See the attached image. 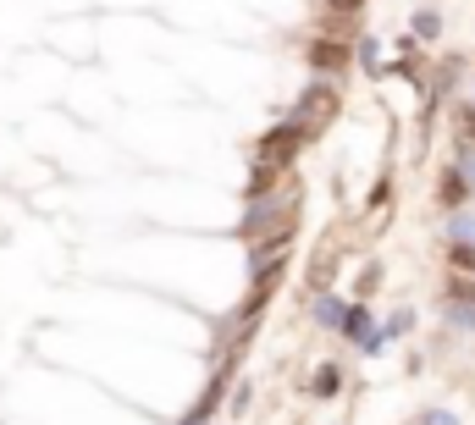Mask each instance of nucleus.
Returning <instances> with one entry per match:
<instances>
[{
  "instance_id": "4468645a",
  "label": "nucleus",
  "mask_w": 475,
  "mask_h": 425,
  "mask_svg": "<svg viewBox=\"0 0 475 425\" xmlns=\"http://www.w3.org/2000/svg\"><path fill=\"white\" fill-rule=\"evenodd\" d=\"M442 254H448V265H453V271L475 276V243H442Z\"/></svg>"
},
{
  "instance_id": "f03ea898",
  "label": "nucleus",
  "mask_w": 475,
  "mask_h": 425,
  "mask_svg": "<svg viewBox=\"0 0 475 425\" xmlns=\"http://www.w3.org/2000/svg\"><path fill=\"white\" fill-rule=\"evenodd\" d=\"M293 204H299V193H260V199H249L243 222H238V238H265L277 227H293Z\"/></svg>"
},
{
  "instance_id": "ddd939ff",
  "label": "nucleus",
  "mask_w": 475,
  "mask_h": 425,
  "mask_svg": "<svg viewBox=\"0 0 475 425\" xmlns=\"http://www.w3.org/2000/svg\"><path fill=\"white\" fill-rule=\"evenodd\" d=\"M354 66H365L371 78H381V73H387V61H381V44H376V39H360V44H354Z\"/></svg>"
},
{
  "instance_id": "f8f14e48",
  "label": "nucleus",
  "mask_w": 475,
  "mask_h": 425,
  "mask_svg": "<svg viewBox=\"0 0 475 425\" xmlns=\"http://www.w3.org/2000/svg\"><path fill=\"white\" fill-rule=\"evenodd\" d=\"M376 331H381V342H398V337H410V331H415V310H392V315H387V321H381Z\"/></svg>"
},
{
  "instance_id": "423d86ee",
  "label": "nucleus",
  "mask_w": 475,
  "mask_h": 425,
  "mask_svg": "<svg viewBox=\"0 0 475 425\" xmlns=\"http://www.w3.org/2000/svg\"><path fill=\"white\" fill-rule=\"evenodd\" d=\"M470 199H475V193H470V177L459 172V161H448L442 177H437V204H442V210H464Z\"/></svg>"
},
{
  "instance_id": "39448f33",
  "label": "nucleus",
  "mask_w": 475,
  "mask_h": 425,
  "mask_svg": "<svg viewBox=\"0 0 475 425\" xmlns=\"http://www.w3.org/2000/svg\"><path fill=\"white\" fill-rule=\"evenodd\" d=\"M337 331H343L360 353H381V348H387V342H381V331H376V321H371V310H365L360 299L343 310V326H337Z\"/></svg>"
},
{
  "instance_id": "f3484780",
  "label": "nucleus",
  "mask_w": 475,
  "mask_h": 425,
  "mask_svg": "<svg viewBox=\"0 0 475 425\" xmlns=\"http://www.w3.org/2000/svg\"><path fill=\"white\" fill-rule=\"evenodd\" d=\"M360 12H365V0H326V17H332V23H343V17L354 23Z\"/></svg>"
},
{
  "instance_id": "6e6552de",
  "label": "nucleus",
  "mask_w": 475,
  "mask_h": 425,
  "mask_svg": "<svg viewBox=\"0 0 475 425\" xmlns=\"http://www.w3.org/2000/svg\"><path fill=\"white\" fill-rule=\"evenodd\" d=\"M343 310H349V299H337V293H315V299H310V321H315L321 331L343 326Z\"/></svg>"
},
{
  "instance_id": "1a4fd4ad",
  "label": "nucleus",
  "mask_w": 475,
  "mask_h": 425,
  "mask_svg": "<svg viewBox=\"0 0 475 425\" xmlns=\"http://www.w3.org/2000/svg\"><path fill=\"white\" fill-rule=\"evenodd\" d=\"M410 39H415V44H437V39H442V12H437V6H415Z\"/></svg>"
},
{
  "instance_id": "0eeeda50",
  "label": "nucleus",
  "mask_w": 475,
  "mask_h": 425,
  "mask_svg": "<svg viewBox=\"0 0 475 425\" xmlns=\"http://www.w3.org/2000/svg\"><path fill=\"white\" fill-rule=\"evenodd\" d=\"M249 271H254V282H249V299H260V304H265L271 293L282 288V276H288V260H282V254H271V260H260V265H249Z\"/></svg>"
},
{
  "instance_id": "9b49d317",
  "label": "nucleus",
  "mask_w": 475,
  "mask_h": 425,
  "mask_svg": "<svg viewBox=\"0 0 475 425\" xmlns=\"http://www.w3.org/2000/svg\"><path fill=\"white\" fill-rule=\"evenodd\" d=\"M337 387H343V365H321L310 376V398H337Z\"/></svg>"
},
{
  "instance_id": "a211bd4d",
  "label": "nucleus",
  "mask_w": 475,
  "mask_h": 425,
  "mask_svg": "<svg viewBox=\"0 0 475 425\" xmlns=\"http://www.w3.org/2000/svg\"><path fill=\"white\" fill-rule=\"evenodd\" d=\"M421 425H459V414H448V409H426Z\"/></svg>"
},
{
  "instance_id": "2eb2a0df",
  "label": "nucleus",
  "mask_w": 475,
  "mask_h": 425,
  "mask_svg": "<svg viewBox=\"0 0 475 425\" xmlns=\"http://www.w3.org/2000/svg\"><path fill=\"white\" fill-rule=\"evenodd\" d=\"M442 299H453V304H475V276L453 271V276H448V293H442Z\"/></svg>"
},
{
  "instance_id": "f257e3e1",
  "label": "nucleus",
  "mask_w": 475,
  "mask_h": 425,
  "mask_svg": "<svg viewBox=\"0 0 475 425\" xmlns=\"http://www.w3.org/2000/svg\"><path fill=\"white\" fill-rule=\"evenodd\" d=\"M310 138H315V133H310L304 122L282 116L271 133H260V150H254V161H260V166H277V172H288V166L304 155V144H310Z\"/></svg>"
},
{
  "instance_id": "9d476101",
  "label": "nucleus",
  "mask_w": 475,
  "mask_h": 425,
  "mask_svg": "<svg viewBox=\"0 0 475 425\" xmlns=\"http://www.w3.org/2000/svg\"><path fill=\"white\" fill-rule=\"evenodd\" d=\"M442 243H475V210H448V227H442Z\"/></svg>"
},
{
  "instance_id": "dca6fc26",
  "label": "nucleus",
  "mask_w": 475,
  "mask_h": 425,
  "mask_svg": "<svg viewBox=\"0 0 475 425\" xmlns=\"http://www.w3.org/2000/svg\"><path fill=\"white\" fill-rule=\"evenodd\" d=\"M442 315H448V326H453V331H475V304H453V299H448V304H442Z\"/></svg>"
},
{
  "instance_id": "7ed1b4c3",
  "label": "nucleus",
  "mask_w": 475,
  "mask_h": 425,
  "mask_svg": "<svg viewBox=\"0 0 475 425\" xmlns=\"http://www.w3.org/2000/svg\"><path fill=\"white\" fill-rule=\"evenodd\" d=\"M304 66L315 78H343L349 66H354V44H349V34H315V39H304Z\"/></svg>"
},
{
  "instance_id": "20e7f679",
  "label": "nucleus",
  "mask_w": 475,
  "mask_h": 425,
  "mask_svg": "<svg viewBox=\"0 0 475 425\" xmlns=\"http://www.w3.org/2000/svg\"><path fill=\"white\" fill-rule=\"evenodd\" d=\"M288 116H293V122H304L310 133H321V127L337 116V84H332V78H315V84L299 94V105H293Z\"/></svg>"
}]
</instances>
